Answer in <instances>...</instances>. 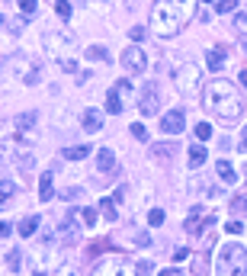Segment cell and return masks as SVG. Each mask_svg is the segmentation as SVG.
<instances>
[{
  "instance_id": "6da1fadb",
  "label": "cell",
  "mask_w": 247,
  "mask_h": 276,
  "mask_svg": "<svg viewBox=\"0 0 247 276\" xmlns=\"http://www.w3.org/2000/svg\"><path fill=\"white\" fill-rule=\"evenodd\" d=\"M202 103H206V109H209L215 119H222V122H234V119H241V113H244L241 93L234 90L231 81H222V77L206 84Z\"/></svg>"
},
{
  "instance_id": "7a4b0ae2",
  "label": "cell",
  "mask_w": 247,
  "mask_h": 276,
  "mask_svg": "<svg viewBox=\"0 0 247 276\" xmlns=\"http://www.w3.org/2000/svg\"><path fill=\"white\" fill-rule=\"evenodd\" d=\"M193 13H196V0H157L151 10V29L157 36H176L183 29Z\"/></svg>"
},
{
  "instance_id": "3957f363",
  "label": "cell",
  "mask_w": 247,
  "mask_h": 276,
  "mask_svg": "<svg viewBox=\"0 0 247 276\" xmlns=\"http://www.w3.org/2000/svg\"><path fill=\"white\" fill-rule=\"evenodd\" d=\"M215 276H247V251L241 244H222L218 247Z\"/></svg>"
},
{
  "instance_id": "277c9868",
  "label": "cell",
  "mask_w": 247,
  "mask_h": 276,
  "mask_svg": "<svg viewBox=\"0 0 247 276\" xmlns=\"http://www.w3.org/2000/svg\"><path fill=\"white\" fill-rule=\"evenodd\" d=\"M42 45H45L48 55H55L58 61H61V58L74 48V36H71L68 29H51V32H45V36H42Z\"/></svg>"
},
{
  "instance_id": "5b68a950",
  "label": "cell",
  "mask_w": 247,
  "mask_h": 276,
  "mask_svg": "<svg viewBox=\"0 0 247 276\" xmlns=\"http://www.w3.org/2000/svg\"><path fill=\"white\" fill-rule=\"evenodd\" d=\"M10 71L16 74V81H23V84H39L42 64L35 61V58H29V55H16L10 61Z\"/></svg>"
},
{
  "instance_id": "8992f818",
  "label": "cell",
  "mask_w": 247,
  "mask_h": 276,
  "mask_svg": "<svg viewBox=\"0 0 247 276\" xmlns=\"http://www.w3.org/2000/svg\"><path fill=\"white\" fill-rule=\"evenodd\" d=\"M173 77H176V90H180L183 97H196L199 81H202V74H199V67H196V64H180Z\"/></svg>"
},
{
  "instance_id": "52a82bcc",
  "label": "cell",
  "mask_w": 247,
  "mask_h": 276,
  "mask_svg": "<svg viewBox=\"0 0 247 276\" xmlns=\"http://www.w3.org/2000/svg\"><path fill=\"white\" fill-rule=\"evenodd\" d=\"M96 276H138V266L132 260H126V257H112V260L100 263Z\"/></svg>"
},
{
  "instance_id": "ba28073f",
  "label": "cell",
  "mask_w": 247,
  "mask_h": 276,
  "mask_svg": "<svg viewBox=\"0 0 247 276\" xmlns=\"http://www.w3.org/2000/svg\"><path fill=\"white\" fill-rule=\"evenodd\" d=\"M119 61H122V67H126L129 74H141V71L148 67V55H145V48H138V45H129V48L119 55Z\"/></svg>"
},
{
  "instance_id": "9c48e42d",
  "label": "cell",
  "mask_w": 247,
  "mask_h": 276,
  "mask_svg": "<svg viewBox=\"0 0 247 276\" xmlns=\"http://www.w3.org/2000/svg\"><path fill=\"white\" fill-rule=\"evenodd\" d=\"M138 109H141V116H154L157 109H161L157 84H145V90H141V100H138Z\"/></svg>"
},
{
  "instance_id": "30bf717a",
  "label": "cell",
  "mask_w": 247,
  "mask_h": 276,
  "mask_svg": "<svg viewBox=\"0 0 247 276\" xmlns=\"http://www.w3.org/2000/svg\"><path fill=\"white\" fill-rule=\"evenodd\" d=\"M161 132H164L167 138L183 132V109H170V113L161 116Z\"/></svg>"
},
{
  "instance_id": "8fae6325",
  "label": "cell",
  "mask_w": 247,
  "mask_h": 276,
  "mask_svg": "<svg viewBox=\"0 0 247 276\" xmlns=\"http://www.w3.org/2000/svg\"><path fill=\"white\" fill-rule=\"evenodd\" d=\"M212 225H215V215H202V212H193L187 219V235H202V231H209Z\"/></svg>"
},
{
  "instance_id": "7c38bea8",
  "label": "cell",
  "mask_w": 247,
  "mask_h": 276,
  "mask_svg": "<svg viewBox=\"0 0 247 276\" xmlns=\"http://www.w3.org/2000/svg\"><path fill=\"white\" fill-rule=\"evenodd\" d=\"M35 122H39V113H35V109H26V113H20L13 119V128H16V135H26V132H32Z\"/></svg>"
},
{
  "instance_id": "4fadbf2b",
  "label": "cell",
  "mask_w": 247,
  "mask_h": 276,
  "mask_svg": "<svg viewBox=\"0 0 247 276\" xmlns=\"http://www.w3.org/2000/svg\"><path fill=\"white\" fill-rule=\"evenodd\" d=\"M96 167H100L103 174H109V170L116 167V154H112L109 148H100V151H96Z\"/></svg>"
},
{
  "instance_id": "5bb4252c",
  "label": "cell",
  "mask_w": 247,
  "mask_h": 276,
  "mask_svg": "<svg viewBox=\"0 0 247 276\" xmlns=\"http://www.w3.org/2000/svg\"><path fill=\"white\" fill-rule=\"evenodd\" d=\"M122 93H119V87H112L109 93H106V113H112V116H119L122 113Z\"/></svg>"
},
{
  "instance_id": "9a60e30c",
  "label": "cell",
  "mask_w": 247,
  "mask_h": 276,
  "mask_svg": "<svg viewBox=\"0 0 247 276\" xmlns=\"http://www.w3.org/2000/svg\"><path fill=\"white\" fill-rule=\"evenodd\" d=\"M100 128H103V113L87 109V113H84V132H100Z\"/></svg>"
},
{
  "instance_id": "2e32d148",
  "label": "cell",
  "mask_w": 247,
  "mask_h": 276,
  "mask_svg": "<svg viewBox=\"0 0 247 276\" xmlns=\"http://www.w3.org/2000/svg\"><path fill=\"white\" fill-rule=\"evenodd\" d=\"M222 64H225V51L222 48H212L206 55V67H209V71H222Z\"/></svg>"
},
{
  "instance_id": "e0dca14e",
  "label": "cell",
  "mask_w": 247,
  "mask_h": 276,
  "mask_svg": "<svg viewBox=\"0 0 247 276\" xmlns=\"http://www.w3.org/2000/svg\"><path fill=\"white\" fill-rule=\"evenodd\" d=\"M61 158H65V161H84V158H90V148L74 145V148H65V151H61Z\"/></svg>"
},
{
  "instance_id": "ac0fdd59",
  "label": "cell",
  "mask_w": 247,
  "mask_h": 276,
  "mask_svg": "<svg viewBox=\"0 0 247 276\" xmlns=\"http://www.w3.org/2000/svg\"><path fill=\"white\" fill-rule=\"evenodd\" d=\"M51 196H55V186H51V174H42V180H39V199H42V202H48Z\"/></svg>"
},
{
  "instance_id": "d6986e66",
  "label": "cell",
  "mask_w": 247,
  "mask_h": 276,
  "mask_svg": "<svg viewBox=\"0 0 247 276\" xmlns=\"http://www.w3.org/2000/svg\"><path fill=\"white\" fill-rule=\"evenodd\" d=\"M206 158H209V154H206V148H202V145H193V148H190V167H193V170L202 167V164H206Z\"/></svg>"
},
{
  "instance_id": "ffe728a7",
  "label": "cell",
  "mask_w": 247,
  "mask_h": 276,
  "mask_svg": "<svg viewBox=\"0 0 247 276\" xmlns=\"http://www.w3.org/2000/svg\"><path fill=\"white\" fill-rule=\"evenodd\" d=\"M35 231H39V215H29V219L20 222V235H23V238H32Z\"/></svg>"
},
{
  "instance_id": "44dd1931",
  "label": "cell",
  "mask_w": 247,
  "mask_h": 276,
  "mask_svg": "<svg viewBox=\"0 0 247 276\" xmlns=\"http://www.w3.org/2000/svg\"><path fill=\"white\" fill-rule=\"evenodd\" d=\"M13 196H16V183H10V180H0V209H4Z\"/></svg>"
},
{
  "instance_id": "7402d4cb",
  "label": "cell",
  "mask_w": 247,
  "mask_h": 276,
  "mask_svg": "<svg viewBox=\"0 0 247 276\" xmlns=\"http://www.w3.org/2000/svg\"><path fill=\"white\" fill-rule=\"evenodd\" d=\"M215 170H218V177H222V183H234V167H231L225 158L215 164Z\"/></svg>"
},
{
  "instance_id": "603a6c76",
  "label": "cell",
  "mask_w": 247,
  "mask_h": 276,
  "mask_svg": "<svg viewBox=\"0 0 247 276\" xmlns=\"http://www.w3.org/2000/svg\"><path fill=\"white\" fill-rule=\"evenodd\" d=\"M173 151H176L173 142H164V145H154V148H151V154H154V158H161V161H167Z\"/></svg>"
},
{
  "instance_id": "cb8c5ba5",
  "label": "cell",
  "mask_w": 247,
  "mask_h": 276,
  "mask_svg": "<svg viewBox=\"0 0 247 276\" xmlns=\"http://www.w3.org/2000/svg\"><path fill=\"white\" fill-rule=\"evenodd\" d=\"M87 61H109V55H106L103 45H90L87 48Z\"/></svg>"
},
{
  "instance_id": "d4e9b609",
  "label": "cell",
  "mask_w": 247,
  "mask_h": 276,
  "mask_svg": "<svg viewBox=\"0 0 247 276\" xmlns=\"http://www.w3.org/2000/svg\"><path fill=\"white\" fill-rule=\"evenodd\" d=\"M100 209H103V215H106V219H109V222H116V202H112V199H100Z\"/></svg>"
},
{
  "instance_id": "484cf974",
  "label": "cell",
  "mask_w": 247,
  "mask_h": 276,
  "mask_svg": "<svg viewBox=\"0 0 247 276\" xmlns=\"http://www.w3.org/2000/svg\"><path fill=\"white\" fill-rule=\"evenodd\" d=\"M7 266H10V270H20V266H23V254L10 251V254H7Z\"/></svg>"
},
{
  "instance_id": "4316f807",
  "label": "cell",
  "mask_w": 247,
  "mask_h": 276,
  "mask_svg": "<svg viewBox=\"0 0 247 276\" xmlns=\"http://www.w3.org/2000/svg\"><path fill=\"white\" fill-rule=\"evenodd\" d=\"M234 7H237V0H215L218 13H234Z\"/></svg>"
},
{
  "instance_id": "83f0119b",
  "label": "cell",
  "mask_w": 247,
  "mask_h": 276,
  "mask_svg": "<svg viewBox=\"0 0 247 276\" xmlns=\"http://www.w3.org/2000/svg\"><path fill=\"white\" fill-rule=\"evenodd\" d=\"M196 138H199V142H209V138H212V125L209 122H199L196 125Z\"/></svg>"
},
{
  "instance_id": "f1b7e54d",
  "label": "cell",
  "mask_w": 247,
  "mask_h": 276,
  "mask_svg": "<svg viewBox=\"0 0 247 276\" xmlns=\"http://www.w3.org/2000/svg\"><path fill=\"white\" fill-rule=\"evenodd\" d=\"M164 219H167L164 209H151V212H148V222H151L154 228H157V225H164Z\"/></svg>"
},
{
  "instance_id": "f546056e",
  "label": "cell",
  "mask_w": 247,
  "mask_h": 276,
  "mask_svg": "<svg viewBox=\"0 0 247 276\" xmlns=\"http://www.w3.org/2000/svg\"><path fill=\"white\" fill-rule=\"evenodd\" d=\"M231 212H244L247 215V196H234V199H231Z\"/></svg>"
},
{
  "instance_id": "4dcf8cb0",
  "label": "cell",
  "mask_w": 247,
  "mask_h": 276,
  "mask_svg": "<svg viewBox=\"0 0 247 276\" xmlns=\"http://www.w3.org/2000/svg\"><path fill=\"white\" fill-rule=\"evenodd\" d=\"M129 132H132V135H135V138H138V142H148V128H145V125H141V122H135V125H132V128H129Z\"/></svg>"
},
{
  "instance_id": "1f68e13d",
  "label": "cell",
  "mask_w": 247,
  "mask_h": 276,
  "mask_svg": "<svg viewBox=\"0 0 247 276\" xmlns=\"http://www.w3.org/2000/svg\"><path fill=\"white\" fill-rule=\"evenodd\" d=\"M55 13L58 16H71V4L68 0H55Z\"/></svg>"
},
{
  "instance_id": "d6a6232c",
  "label": "cell",
  "mask_w": 247,
  "mask_h": 276,
  "mask_svg": "<svg viewBox=\"0 0 247 276\" xmlns=\"http://www.w3.org/2000/svg\"><path fill=\"white\" fill-rule=\"evenodd\" d=\"M81 219H84V225H96V212L93 209H81Z\"/></svg>"
},
{
  "instance_id": "836d02e7",
  "label": "cell",
  "mask_w": 247,
  "mask_h": 276,
  "mask_svg": "<svg viewBox=\"0 0 247 276\" xmlns=\"http://www.w3.org/2000/svg\"><path fill=\"white\" fill-rule=\"evenodd\" d=\"M129 36H132V42H141V39H145V26H132Z\"/></svg>"
},
{
  "instance_id": "e575fe53",
  "label": "cell",
  "mask_w": 247,
  "mask_h": 276,
  "mask_svg": "<svg viewBox=\"0 0 247 276\" xmlns=\"http://www.w3.org/2000/svg\"><path fill=\"white\" fill-rule=\"evenodd\" d=\"M16 4H20V10L29 16V13H35V0H16Z\"/></svg>"
},
{
  "instance_id": "d590c367",
  "label": "cell",
  "mask_w": 247,
  "mask_h": 276,
  "mask_svg": "<svg viewBox=\"0 0 247 276\" xmlns=\"http://www.w3.org/2000/svg\"><path fill=\"white\" fill-rule=\"evenodd\" d=\"M135 266H138V276H151V273H154V266L148 263V260H141V263H135Z\"/></svg>"
},
{
  "instance_id": "8d00e7d4",
  "label": "cell",
  "mask_w": 247,
  "mask_h": 276,
  "mask_svg": "<svg viewBox=\"0 0 247 276\" xmlns=\"http://www.w3.org/2000/svg\"><path fill=\"white\" fill-rule=\"evenodd\" d=\"M61 67L71 74V71H77V61H74V58H61Z\"/></svg>"
},
{
  "instance_id": "74e56055",
  "label": "cell",
  "mask_w": 247,
  "mask_h": 276,
  "mask_svg": "<svg viewBox=\"0 0 247 276\" xmlns=\"http://www.w3.org/2000/svg\"><path fill=\"white\" fill-rule=\"evenodd\" d=\"M225 228H228V235H241V225H237V222H228Z\"/></svg>"
},
{
  "instance_id": "f35d334b",
  "label": "cell",
  "mask_w": 247,
  "mask_h": 276,
  "mask_svg": "<svg viewBox=\"0 0 247 276\" xmlns=\"http://www.w3.org/2000/svg\"><path fill=\"white\" fill-rule=\"evenodd\" d=\"M187 257H190V251H187V247H180V251L173 254V260H187Z\"/></svg>"
},
{
  "instance_id": "ab89813d",
  "label": "cell",
  "mask_w": 247,
  "mask_h": 276,
  "mask_svg": "<svg viewBox=\"0 0 247 276\" xmlns=\"http://www.w3.org/2000/svg\"><path fill=\"white\" fill-rule=\"evenodd\" d=\"M241 151H247V125L241 128Z\"/></svg>"
},
{
  "instance_id": "60d3db41",
  "label": "cell",
  "mask_w": 247,
  "mask_h": 276,
  "mask_svg": "<svg viewBox=\"0 0 247 276\" xmlns=\"http://www.w3.org/2000/svg\"><path fill=\"white\" fill-rule=\"evenodd\" d=\"M10 235V225H7V222H0V238H7Z\"/></svg>"
},
{
  "instance_id": "b9f144b4",
  "label": "cell",
  "mask_w": 247,
  "mask_h": 276,
  "mask_svg": "<svg viewBox=\"0 0 247 276\" xmlns=\"http://www.w3.org/2000/svg\"><path fill=\"white\" fill-rule=\"evenodd\" d=\"M237 81H241V87L247 90V67H244V71H241V77H237Z\"/></svg>"
},
{
  "instance_id": "7bdbcfd3",
  "label": "cell",
  "mask_w": 247,
  "mask_h": 276,
  "mask_svg": "<svg viewBox=\"0 0 247 276\" xmlns=\"http://www.w3.org/2000/svg\"><path fill=\"white\" fill-rule=\"evenodd\" d=\"M157 276H180V273H176L173 266H170V270H161V273H157Z\"/></svg>"
},
{
  "instance_id": "ee69618b",
  "label": "cell",
  "mask_w": 247,
  "mask_h": 276,
  "mask_svg": "<svg viewBox=\"0 0 247 276\" xmlns=\"http://www.w3.org/2000/svg\"><path fill=\"white\" fill-rule=\"evenodd\" d=\"M32 276H45V273H32Z\"/></svg>"
},
{
  "instance_id": "f6af8a7d",
  "label": "cell",
  "mask_w": 247,
  "mask_h": 276,
  "mask_svg": "<svg viewBox=\"0 0 247 276\" xmlns=\"http://www.w3.org/2000/svg\"><path fill=\"white\" fill-rule=\"evenodd\" d=\"M209 4H212V0H209Z\"/></svg>"
}]
</instances>
